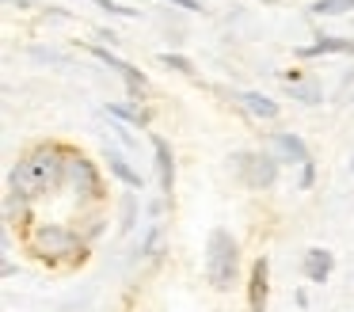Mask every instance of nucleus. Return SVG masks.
Returning a JSON list of instances; mask_svg holds the SVG:
<instances>
[{
    "label": "nucleus",
    "mask_w": 354,
    "mask_h": 312,
    "mask_svg": "<svg viewBox=\"0 0 354 312\" xmlns=\"http://www.w3.org/2000/svg\"><path fill=\"white\" fill-rule=\"evenodd\" d=\"M62 183H65V149L62 145H39L12 167L8 194L19 198V202H31V198L50 194Z\"/></svg>",
    "instance_id": "nucleus-1"
},
{
    "label": "nucleus",
    "mask_w": 354,
    "mask_h": 312,
    "mask_svg": "<svg viewBox=\"0 0 354 312\" xmlns=\"http://www.w3.org/2000/svg\"><path fill=\"white\" fill-rule=\"evenodd\" d=\"M240 266V244L229 228H214L206 240V278L217 293H229Z\"/></svg>",
    "instance_id": "nucleus-2"
},
{
    "label": "nucleus",
    "mask_w": 354,
    "mask_h": 312,
    "mask_svg": "<svg viewBox=\"0 0 354 312\" xmlns=\"http://www.w3.org/2000/svg\"><path fill=\"white\" fill-rule=\"evenodd\" d=\"M31 251L39 259H46V263H62V259H77V255L84 259L80 236L73 232V228H65V225H54V221L31 228Z\"/></svg>",
    "instance_id": "nucleus-3"
},
{
    "label": "nucleus",
    "mask_w": 354,
    "mask_h": 312,
    "mask_svg": "<svg viewBox=\"0 0 354 312\" xmlns=\"http://www.w3.org/2000/svg\"><path fill=\"white\" fill-rule=\"evenodd\" d=\"M232 160H236V172H240V179H244L248 190H267V187H274L278 164H282L274 152H236Z\"/></svg>",
    "instance_id": "nucleus-4"
},
{
    "label": "nucleus",
    "mask_w": 354,
    "mask_h": 312,
    "mask_svg": "<svg viewBox=\"0 0 354 312\" xmlns=\"http://www.w3.org/2000/svg\"><path fill=\"white\" fill-rule=\"evenodd\" d=\"M65 183L77 187L80 198H103V183H100V175H95L92 160H88L84 152L65 149Z\"/></svg>",
    "instance_id": "nucleus-5"
},
{
    "label": "nucleus",
    "mask_w": 354,
    "mask_h": 312,
    "mask_svg": "<svg viewBox=\"0 0 354 312\" xmlns=\"http://www.w3.org/2000/svg\"><path fill=\"white\" fill-rule=\"evenodd\" d=\"M267 152H274L282 164H308V145L301 141L297 134H290V129H274V134L267 137Z\"/></svg>",
    "instance_id": "nucleus-6"
},
{
    "label": "nucleus",
    "mask_w": 354,
    "mask_h": 312,
    "mask_svg": "<svg viewBox=\"0 0 354 312\" xmlns=\"http://www.w3.org/2000/svg\"><path fill=\"white\" fill-rule=\"evenodd\" d=\"M301 270H305V278L313 286H324L331 278V270H335V255L328 248H308L305 259H301Z\"/></svg>",
    "instance_id": "nucleus-7"
},
{
    "label": "nucleus",
    "mask_w": 354,
    "mask_h": 312,
    "mask_svg": "<svg viewBox=\"0 0 354 312\" xmlns=\"http://www.w3.org/2000/svg\"><path fill=\"white\" fill-rule=\"evenodd\" d=\"M248 309L267 312V255L255 259L252 274H248Z\"/></svg>",
    "instance_id": "nucleus-8"
},
{
    "label": "nucleus",
    "mask_w": 354,
    "mask_h": 312,
    "mask_svg": "<svg viewBox=\"0 0 354 312\" xmlns=\"http://www.w3.org/2000/svg\"><path fill=\"white\" fill-rule=\"evenodd\" d=\"M153 152H156V175H160V190H164V194H171V187H176V160H171V145L164 141V137L153 134Z\"/></svg>",
    "instance_id": "nucleus-9"
},
{
    "label": "nucleus",
    "mask_w": 354,
    "mask_h": 312,
    "mask_svg": "<svg viewBox=\"0 0 354 312\" xmlns=\"http://www.w3.org/2000/svg\"><path fill=\"white\" fill-rule=\"evenodd\" d=\"M103 160H107V167H111V175H115V179H122L130 190H141V172H133L130 160H126L115 145H107V149H103Z\"/></svg>",
    "instance_id": "nucleus-10"
},
{
    "label": "nucleus",
    "mask_w": 354,
    "mask_h": 312,
    "mask_svg": "<svg viewBox=\"0 0 354 312\" xmlns=\"http://www.w3.org/2000/svg\"><path fill=\"white\" fill-rule=\"evenodd\" d=\"M320 53H354V38H331V35H324V38H316L313 46H301L297 57H320Z\"/></svg>",
    "instance_id": "nucleus-11"
},
{
    "label": "nucleus",
    "mask_w": 354,
    "mask_h": 312,
    "mask_svg": "<svg viewBox=\"0 0 354 312\" xmlns=\"http://www.w3.org/2000/svg\"><path fill=\"white\" fill-rule=\"evenodd\" d=\"M240 107H248V111L255 114V118H278V103L270 95H263V91H240Z\"/></svg>",
    "instance_id": "nucleus-12"
},
{
    "label": "nucleus",
    "mask_w": 354,
    "mask_h": 312,
    "mask_svg": "<svg viewBox=\"0 0 354 312\" xmlns=\"http://www.w3.org/2000/svg\"><path fill=\"white\" fill-rule=\"evenodd\" d=\"M354 8V0H316L308 12L313 15H343V12H351Z\"/></svg>",
    "instance_id": "nucleus-13"
},
{
    "label": "nucleus",
    "mask_w": 354,
    "mask_h": 312,
    "mask_svg": "<svg viewBox=\"0 0 354 312\" xmlns=\"http://www.w3.org/2000/svg\"><path fill=\"white\" fill-rule=\"evenodd\" d=\"M107 111L115 114V118L130 122V126H145V114H141L138 107H126V103H107Z\"/></svg>",
    "instance_id": "nucleus-14"
},
{
    "label": "nucleus",
    "mask_w": 354,
    "mask_h": 312,
    "mask_svg": "<svg viewBox=\"0 0 354 312\" xmlns=\"http://www.w3.org/2000/svg\"><path fill=\"white\" fill-rule=\"evenodd\" d=\"M133 221H138V198H133V190H130V194L122 198V228L126 232L133 228Z\"/></svg>",
    "instance_id": "nucleus-15"
},
{
    "label": "nucleus",
    "mask_w": 354,
    "mask_h": 312,
    "mask_svg": "<svg viewBox=\"0 0 354 312\" xmlns=\"http://www.w3.org/2000/svg\"><path fill=\"white\" fill-rule=\"evenodd\" d=\"M290 88H293V99H301V103H308V107L320 103V91H316L313 84H290Z\"/></svg>",
    "instance_id": "nucleus-16"
},
{
    "label": "nucleus",
    "mask_w": 354,
    "mask_h": 312,
    "mask_svg": "<svg viewBox=\"0 0 354 312\" xmlns=\"http://www.w3.org/2000/svg\"><path fill=\"white\" fill-rule=\"evenodd\" d=\"M160 61H164L168 68H179V73H194V65H191L187 57H179V53H160Z\"/></svg>",
    "instance_id": "nucleus-17"
},
{
    "label": "nucleus",
    "mask_w": 354,
    "mask_h": 312,
    "mask_svg": "<svg viewBox=\"0 0 354 312\" xmlns=\"http://www.w3.org/2000/svg\"><path fill=\"white\" fill-rule=\"evenodd\" d=\"M313 179H316V164L308 160V164H301V183H297V187L308 190V187H313Z\"/></svg>",
    "instance_id": "nucleus-18"
},
{
    "label": "nucleus",
    "mask_w": 354,
    "mask_h": 312,
    "mask_svg": "<svg viewBox=\"0 0 354 312\" xmlns=\"http://www.w3.org/2000/svg\"><path fill=\"white\" fill-rule=\"evenodd\" d=\"M100 8H107V12H118V15H133V8H122V4H115V0H95Z\"/></svg>",
    "instance_id": "nucleus-19"
},
{
    "label": "nucleus",
    "mask_w": 354,
    "mask_h": 312,
    "mask_svg": "<svg viewBox=\"0 0 354 312\" xmlns=\"http://www.w3.org/2000/svg\"><path fill=\"white\" fill-rule=\"evenodd\" d=\"M168 4H176V8H183V12H198V0H168Z\"/></svg>",
    "instance_id": "nucleus-20"
},
{
    "label": "nucleus",
    "mask_w": 354,
    "mask_h": 312,
    "mask_svg": "<svg viewBox=\"0 0 354 312\" xmlns=\"http://www.w3.org/2000/svg\"><path fill=\"white\" fill-rule=\"evenodd\" d=\"M351 167H354V160H351Z\"/></svg>",
    "instance_id": "nucleus-21"
}]
</instances>
